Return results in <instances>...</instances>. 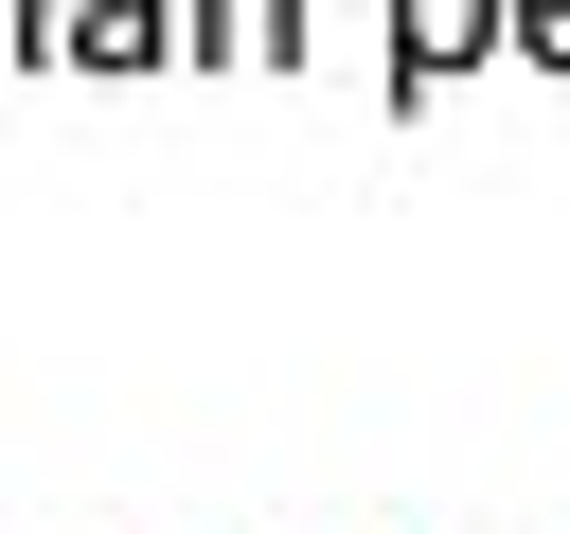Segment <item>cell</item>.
I'll return each mask as SVG.
<instances>
[{
    "instance_id": "obj_1",
    "label": "cell",
    "mask_w": 570,
    "mask_h": 534,
    "mask_svg": "<svg viewBox=\"0 0 570 534\" xmlns=\"http://www.w3.org/2000/svg\"><path fill=\"white\" fill-rule=\"evenodd\" d=\"M53 71H178V0H53Z\"/></svg>"
},
{
    "instance_id": "obj_2",
    "label": "cell",
    "mask_w": 570,
    "mask_h": 534,
    "mask_svg": "<svg viewBox=\"0 0 570 534\" xmlns=\"http://www.w3.org/2000/svg\"><path fill=\"white\" fill-rule=\"evenodd\" d=\"M481 53H499V0H392V89H410V107H428L445 71H481Z\"/></svg>"
},
{
    "instance_id": "obj_3",
    "label": "cell",
    "mask_w": 570,
    "mask_h": 534,
    "mask_svg": "<svg viewBox=\"0 0 570 534\" xmlns=\"http://www.w3.org/2000/svg\"><path fill=\"white\" fill-rule=\"evenodd\" d=\"M178 53L196 71H285L303 53V0H178Z\"/></svg>"
},
{
    "instance_id": "obj_4",
    "label": "cell",
    "mask_w": 570,
    "mask_h": 534,
    "mask_svg": "<svg viewBox=\"0 0 570 534\" xmlns=\"http://www.w3.org/2000/svg\"><path fill=\"white\" fill-rule=\"evenodd\" d=\"M499 53H534V71H570V0H499Z\"/></svg>"
},
{
    "instance_id": "obj_5",
    "label": "cell",
    "mask_w": 570,
    "mask_h": 534,
    "mask_svg": "<svg viewBox=\"0 0 570 534\" xmlns=\"http://www.w3.org/2000/svg\"><path fill=\"white\" fill-rule=\"evenodd\" d=\"M53 53V0H0V71H36Z\"/></svg>"
}]
</instances>
